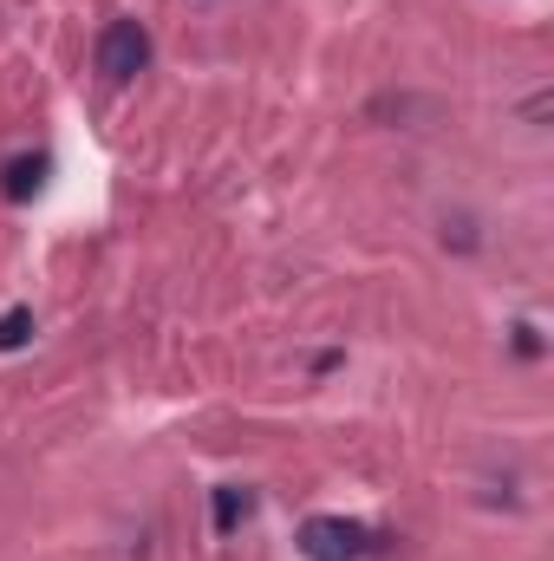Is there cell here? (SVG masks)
<instances>
[{
  "mask_svg": "<svg viewBox=\"0 0 554 561\" xmlns=\"http://www.w3.org/2000/svg\"><path fill=\"white\" fill-rule=\"evenodd\" d=\"M385 542L366 529V523H346V516H307L300 523V556L307 561H366L379 556Z\"/></svg>",
  "mask_w": 554,
  "mask_h": 561,
  "instance_id": "6da1fadb",
  "label": "cell"
},
{
  "mask_svg": "<svg viewBox=\"0 0 554 561\" xmlns=\"http://www.w3.org/2000/svg\"><path fill=\"white\" fill-rule=\"evenodd\" d=\"M143 66H150V33H143L138 20H112V26L99 33V72H105L112 85H131Z\"/></svg>",
  "mask_w": 554,
  "mask_h": 561,
  "instance_id": "7a4b0ae2",
  "label": "cell"
},
{
  "mask_svg": "<svg viewBox=\"0 0 554 561\" xmlns=\"http://www.w3.org/2000/svg\"><path fill=\"white\" fill-rule=\"evenodd\" d=\"M46 170H53L46 157H13V163L0 170V196H7V203H26V196L46 183Z\"/></svg>",
  "mask_w": 554,
  "mask_h": 561,
  "instance_id": "3957f363",
  "label": "cell"
},
{
  "mask_svg": "<svg viewBox=\"0 0 554 561\" xmlns=\"http://www.w3.org/2000/svg\"><path fill=\"white\" fill-rule=\"evenodd\" d=\"M242 516H249V490H235V483H229V490H216V529H222V536H235V523H242Z\"/></svg>",
  "mask_w": 554,
  "mask_h": 561,
  "instance_id": "277c9868",
  "label": "cell"
},
{
  "mask_svg": "<svg viewBox=\"0 0 554 561\" xmlns=\"http://www.w3.org/2000/svg\"><path fill=\"white\" fill-rule=\"evenodd\" d=\"M26 333H33V313H26V307H7V313H0V353H20Z\"/></svg>",
  "mask_w": 554,
  "mask_h": 561,
  "instance_id": "5b68a950",
  "label": "cell"
}]
</instances>
